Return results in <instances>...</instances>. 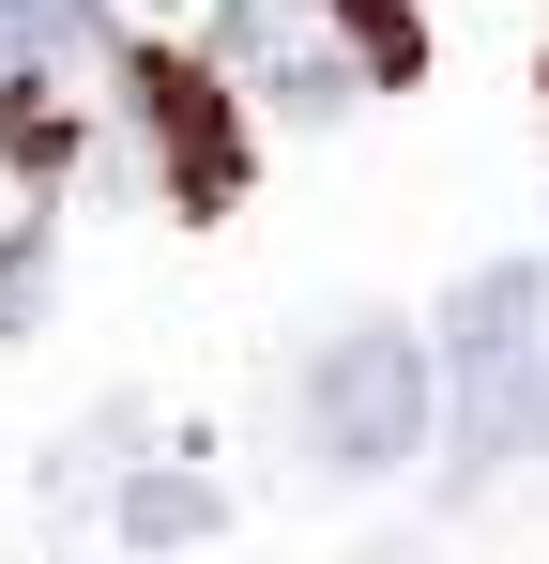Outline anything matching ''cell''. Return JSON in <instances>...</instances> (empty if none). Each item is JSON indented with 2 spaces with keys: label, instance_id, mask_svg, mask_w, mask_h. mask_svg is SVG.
Returning <instances> with one entry per match:
<instances>
[{
  "label": "cell",
  "instance_id": "1",
  "mask_svg": "<svg viewBox=\"0 0 549 564\" xmlns=\"http://www.w3.org/2000/svg\"><path fill=\"white\" fill-rule=\"evenodd\" d=\"M443 381H458V488L549 458V260H488L443 305Z\"/></svg>",
  "mask_w": 549,
  "mask_h": 564
},
{
  "label": "cell",
  "instance_id": "2",
  "mask_svg": "<svg viewBox=\"0 0 549 564\" xmlns=\"http://www.w3.org/2000/svg\"><path fill=\"white\" fill-rule=\"evenodd\" d=\"M229 77L290 122H336L366 77H412V15L397 0H229Z\"/></svg>",
  "mask_w": 549,
  "mask_h": 564
},
{
  "label": "cell",
  "instance_id": "3",
  "mask_svg": "<svg viewBox=\"0 0 549 564\" xmlns=\"http://www.w3.org/2000/svg\"><path fill=\"white\" fill-rule=\"evenodd\" d=\"M428 443V351L397 336V321H336L321 351H305V458L366 488V473H397Z\"/></svg>",
  "mask_w": 549,
  "mask_h": 564
},
{
  "label": "cell",
  "instance_id": "4",
  "mask_svg": "<svg viewBox=\"0 0 549 564\" xmlns=\"http://www.w3.org/2000/svg\"><path fill=\"white\" fill-rule=\"evenodd\" d=\"M138 122H153V153H169V184L214 214L229 169H245V138H229V93L198 77V62H138Z\"/></svg>",
  "mask_w": 549,
  "mask_h": 564
},
{
  "label": "cell",
  "instance_id": "5",
  "mask_svg": "<svg viewBox=\"0 0 549 564\" xmlns=\"http://www.w3.org/2000/svg\"><path fill=\"white\" fill-rule=\"evenodd\" d=\"M107 62V15L92 0H0V93H62Z\"/></svg>",
  "mask_w": 549,
  "mask_h": 564
},
{
  "label": "cell",
  "instance_id": "6",
  "mask_svg": "<svg viewBox=\"0 0 549 564\" xmlns=\"http://www.w3.org/2000/svg\"><path fill=\"white\" fill-rule=\"evenodd\" d=\"M122 534H138V550H198V534H214V488H198V473H138V488H122Z\"/></svg>",
  "mask_w": 549,
  "mask_h": 564
}]
</instances>
